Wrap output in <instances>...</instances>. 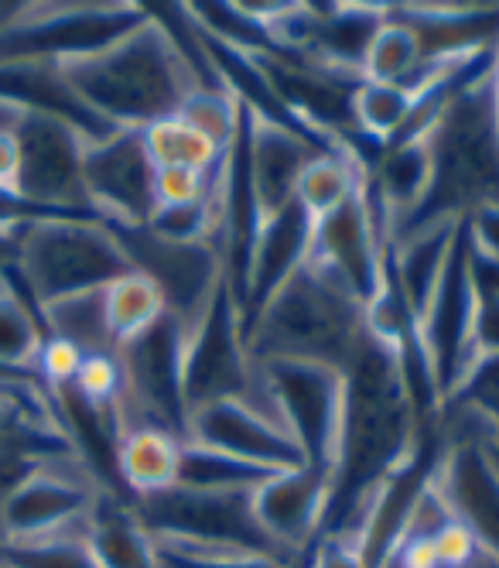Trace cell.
<instances>
[{"mask_svg": "<svg viewBox=\"0 0 499 568\" xmlns=\"http://www.w3.org/2000/svg\"><path fill=\"white\" fill-rule=\"evenodd\" d=\"M267 476H271L267 469L240 463L226 453L205 449V445L195 442H182L175 486H182V490H202V494H249Z\"/></svg>", "mask_w": 499, "mask_h": 568, "instance_id": "29", "label": "cell"}, {"mask_svg": "<svg viewBox=\"0 0 499 568\" xmlns=\"http://www.w3.org/2000/svg\"><path fill=\"white\" fill-rule=\"evenodd\" d=\"M157 568H308L281 555L267 551H243V548H182V545H161Z\"/></svg>", "mask_w": 499, "mask_h": 568, "instance_id": "34", "label": "cell"}, {"mask_svg": "<svg viewBox=\"0 0 499 568\" xmlns=\"http://www.w3.org/2000/svg\"><path fill=\"white\" fill-rule=\"evenodd\" d=\"M131 271L120 236L93 216H41L18 230L14 284L34 308L100 292Z\"/></svg>", "mask_w": 499, "mask_h": 568, "instance_id": "4", "label": "cell"}, {"mask_svg": "<svg viewBox=\"0 0 499 568\" xmlns=\"http://www.w3.org/2000/svg\"><path fill=\"white\" fill-rule=\"evenodd\" d=\"M82 185L90 213L113 230H141L154 216V165L141 131H110L86 144Z\"/></svg>", "mask_w": 499, "mask_h": 568, "instance_id": "15", "label": "cell"}, {"mask_svg": "<svg viewBox=\"0 0 499 568\" xmlns=\"http://www.w3.org/2000/svg\"><path fill=\"white\" fill-rule=\"evenodd\" d=\"M261 394L305 466L332 479L346 422V374L312 359H257Z\"/></svg>", "mask_w": 499, "mask_h": 568, "instance_id": "6", "label": "cell"}, {"mask_svg": "<svg viewBox=\"0 0 499 568\" xmlns=\"http://www.w3.org/2000/svg\"><path fill=\"white\" fill-rule=\"evenodd\" d=\"M216 192H220V169L210 175L185 172V169H154V213L202 206V202H213Z\"/></svg>", "mask_w": 499, "mask_h": 568, "instance_id": "36", "label": "cell"}, {"mask_svg": "<svg viewBox=\"0 0 499 568\" xmlns=\"http://www.w3.org/2000/svg\"><path fill=\"white\" fill-rule=\"evenodd\" d=\"M21 113H24V110H18L14 103L0 100V131H14V128H18V120H21Z\"/></svg>", "mask_w": 499, "mask_h": 568, "instance_id": "43", "label": "cell"}, {"mask_svg": "<svg viewBox=\"0 0 499 568\" xmlns=\"http://www.w3.org/2000/svg\"><path fill=\"white\" fill-rule=\"evenodd\" d=\"M0 568H14V565H8V561H4V558H0Z\"/></svg>", "mask_w": 499, "mask_h": 568, "instance_id": "45", "label": "cell"}, {"mask_svg": "<svg viewBox=\"0 0 499 568\" xmlns=\"http://www.w3.org/2000/svg\"><path fill=\"white\" fill-rule=\"evenodd\" d=\"M41 343H45V329H41L38 308L21 295L11 271V277L0 284V367L34 374Z\"/></svg>", "mask_w": 499, "mask_h": 568, "instance_id": "31", "label": "cell"}, {"mask_svg": "<svg viewBox=\"0 0 499 568\" xmlns=\"http://www.w3.org/2000/svg\"><path fill=\"white\" fill-rule=\"evenodd\" d=\"M45 336L72 343L82 356H110L116 353L110 322H106V288L82 292L38 308Z\"/></svg>", "mask_w": 499, "mask_h": 568, "instance_id": "25", "label": "cell"}, {"mask_svg": "<svg viewBox=\"0 0 499 568\" xmlns=\"http://www.w3.org/2000/svg\"><path fill=\"white\" fill-rule=\"evenodd\" d=\"M100 494L110 490L79 456L45 459L31 466L11 490L4 514H0L4 548L86 531Z\"/></svg>", "mask_w": 499, "mask_h": 568, "instance_id": "10", "label": "cell"}, {"mask_svg": "<svg viewBox=\"0 0 499 568\" xmlns=\"http://www.w3.org/2000/svg\"><path fill=\"white\" fill-rule=\"evenodd\" d=\"M179 459H182L179 435L141 425L120 435L113 466H116V479L123 486V494L134 504V500L172 490L179 479Z\"/></svg>", "mask_w": 499, "mask_h": 568, "instance_id": "22", "label": "cell"}, {"mask_svg": "<svg viewBox=\"0 0 499 568\" xmlns=\"http://www.w3.org/2000/svg\"><path fill=\"white\" fill-rule=\"evenodd\" d=\"M459 233H462V220H431L410 226L390 240V254H387L390 274L410 308L414 326H418V318L425 315V308L438 292V281L445 274V264L451 257Z\"/></svg>", "mask_w": 499, "mask_h": 568, "instance_id": "21", "label": "cell"}, {"mask_svg": "<svg viewBox=\"0 0 499 568\" xmlns=\"http://www.w3.org/2000/svg\"><path fill=\"white\" fill-rule=\"evenodd\" d=\"M349 110H353V131L373 144H380L384 151L387 144L404 138L414 113H418V100L397 83H366L363 79L353 90Z\"/></svg>", "mask_w": 499, "mask_h": 568, "instance_id": "26", "label": "cell"}, {"mask_svg": "<svg viewBox=\"0 0 499 568\" xmlns=\"http://www.w3.org/2000/svg\"><path fill=\"white\" fill-rule=\"evenodd\" d=\"M421 34L407 18H400L394 8L373 31L366 55H363V79L366 83H410V75L421 69Z\"/></svg>", "mask_w": 499, "mask_h": 568, "instance_id": "27", "label": "cell"}, {"mask_svg": "<svg viewBox=\"0 0 499 568\" xmlns=\"http://www.w3.org/2000/svg\"><path fill=\"white\" fill-rule=\"evenodd\" d=\"M332 500V479L312 466H295L271 473L249 494V510L261 527V535L291 561L308 565L312 548L325 535Z\"/></svg>", "mask_w": 499, "mask_h": 568, "instance_id": "18", "label": "cell"}, {"mask_svg": "<svg viewBox=\"0 0 499 568\" xmlns=\"http://www.w3.org/2000/svg\"><path fill=\"white\" fill-rule=\"evenodd\" d=\"M441 408H459L472 415L499 449V349H479L462 381L455 384Z\"/></svg>", "mask_w": 499, "mask_h": 568, "instance_id": "32", "label": "cell"}, {"mask_svg": "<svg viewBox=\"0 0 499 568\" xmlns=\"http://www.w3.org/2000/svg\"><path fill=\"white\" fill-rule=\"evenodd\" d=\"M489 52L441 93L431 124L421 131L431 148L435 175L428 202L410 226L431 220H466L479 206H499V116Z\"/></svg>", "mask_w": 499, "mask_h": 568, "instance_id": "2", "label": "cell"}, {"mask_svg": "<svg viewBox=\"0 0 499 568\" xmlns=\"http://www.w3.org/2000/svg\"><path fill=\"white\" fill-rule=\"evenodd\" d=\"M86 545L103 568H157L151 535L138 520L131 500H120L116 494H100L86 524Z\"/></svg>", "mask_w": 499, "mask_h": 568, "instance_id": "24", "label": "cell"}, {"mask_svg": "<svg viewBox=\"0 0 499 568\" xmlns=\"http://www.w3.org/2000/svg\"><path fill=\"white\" fill-rule=\"evenodd\" d=\"M79 367H82V353L72 343L45 336V343H41V349H38V359H34V374L41 384H45V394L72 387Z\"/></svg>", "mask_w": 499, "mask_h": 568, "instance_id": "38", "label": "cell"}, {"mask_svg": "<svg viewBox=\"0 0 499 568\" xmlns=\"http://www.w3.org/2000/svg\"><path fill=\"white\" fill-rule=\"evenodd\" d=\"M185 442L226 453L267 473L305 466L298 445L281 428V422L257 400H213L192 408L185 418Z\"/></svg>", "mask_w": 499, "mask_h": 568, "instance_id": "19", "label": "cell"}, {"mask_svg": "<svg viewBox=\"0 0 499 568\" xmlns=\"http://www.w3.org/2000/svg\"><path fill=\"white\" fill-rule=\"evenodd\" d=\"M182 394L185 412L230 397L257 400L267 408L261 394L257 359L246 346V318L230 277L198 308L189 326H182Z\"/></svg>", "mask_w": 499, "mask_h": 568, "instance_id": "5", "label": "cell"}, {"mask_svg": "<svg viewBox=\"0 0 499 568\" xmlns=\"http://www.w3.org/2000/svg\"><path fill=\"white\" fill-rule=\"evenodd\" d=\"M72 97L113 131H144L175 116L202 83L182 38L147 11V21L113 45L59 65Z\"/></svg>", "mask_w": 499, "mask_h": 568, "instance_id": "1", "label": "cell"}, {"mask_svg": "<svg viewBox=\"0 0 499 568\" xmlns=\"http://www.w3.org/2000/svg\"><path fill=\"white\" fill-rule=\"evenodd\" d=\"M113 230V226H110ZM128 251L134 271L147 274L182 326L198 315V308L213 298V292L226 281V264L216 243H175L161 240L147 226L141 230H113Z\"/></svg>", "mask_w": 499, "mask_h": 568, "instance_id": "17", "label": "cell"}, {"mask_svg": "<svg viewBox=\"0 0 499 568\" xmlns=\"http://www.w3.org/2000/svg\"><path fill=\"white\" fill-rule=\"evenodd\" d=\"M72 390L96 404V408H116L120 397V363L116 353L110 356H82V367L72 381Z\"/></svg>", "mask_w": 499, "mask_h": 568, "instance_id": "37", "label": "cell"}, {"mask_svg": "<svg viewBox=\"0 0 499 568\" xmlns=\"http://www.w3.org/2000/svg\"><path fill=\"white\" fill-rule=\"evenodd\" d=\"M175 116H182L192 131H198L220 151H230L243 131V100L230 87H198L185 97Z\"/></svg>", "mask_w": 499, "mask_h": 568, "instance_id": "33", "label": "cell"}, {"mask_svg": "<svg viewBox=\"0 0 499 568\" xmlns=\"http://www.w3.org/2000/svg\"><path fill=\"white\" fill-rule=\"evenodd\" d=\"M147 21L141 4H21L0 31V62H72Z\"/></svg>", "mask_w": 499, "mask_h": 568, "instance_id": "8", "label": "cell"}, {"mask_svg": "<svg viewBox=\"0 0 499 568\" xmlns=\"http://www.w3.org/2000/svg\"><path fill=\"white\" fill-rule=\"evenodd\" d=\"M164 315H169V305H164L161 288L147 274L131 271L116 277L113 284H106V322H110L116 349L123 343L144 336Z\"/></svg>", "mask_w": 499, "mask_h": 568, "instance_id": "28", "label": "cell"}, {"mask_svg": "<svg viewBox=\"0 0 499 568\" xmlns=\"http://www.w3.org/2000/svg\"><path fill=\"white\" fill-rule=\"evenodd\" d=\"M18 264V230H0V284L11 277Z\"/></svg>", "mask_w": 499, "mask_h": 568, "instance_id": "42", "label": "cell"}, {"mask_svg": "<svg viewBox=\"0 0 499 568\" xmlns=\"http://www.w3.org/2000/svg\"><path fill=\"white\" fill-rule=\"evenodd\" d=\"M243 165L246 182L254 192L257 223H271L284 210L295 206V189L308 161L325 148L291 120H281L274 113H261L243 103Z\"/></svg>", "mask_w": 499, "mask_h": 568, "instance_id": "16", "label": "cell"}, {"mask_svg": "<svg viewBox=\"0 0 499 568\" xmlns=\"http://www.w3.org/2000/svg\"><path fill=\"white\" fill-rule=\"evenodd\" d=\"M249 494H202V490L172 486V490H164V494L134 500L131 507L138 520L144 524V531L151 535V541H161V545L243 548V551L281 555L261 535L254 510H249Z\"/></svg>", "mask_w": 499, "mask_h": 568, "instance_id": "12", "label": "cell"}, {"mask_svg": "<svg viewBox=\"0 0 499 568\" xmlns=\"http://www.w3.org/2000/svg\"><path fill=\"white\" fill-rule=\"evenodd\" d=\"M369 165L353 144H332L322 148L298 179L295 189V206L312 220H325L336 210H343L346 202L366 185Z\"/></svg>", "mask_w": 499, "mask_h": 568, "instance_id": "23", "label": "cell"}, {"mask_svg": "<svg viewBox=\"0 0 499 568\" xmlns=\"http://www.w3.org/2000/svg\"><path fill=\"white\" fill-rule=\"evenodd\" d=\"M18 169H21L18 138L14 131H0V189L4 192H18Z\"/></svg>", "mask_w": 499, "mask_h": 568, "instance_id": "41", "label": "cell"}, {"mask_svg": "<svg viewBox=\"0 0 499 568\" xmlns=\"http://www.w3.org/2000/svg\"><path fill=\"white\" fill-rule=\"evenodd\" d=\"M492 97H496V116H499V42L492 49Z\"/></svg>", "mask_w": 499, "mask_h": 568, "instance_id": "44", "label": "cell"}, {"mask_svg": "<svg viewBox=\"0 0 499 568\" xmlns=\"http://www.w3.org/2000/svg\"><path fill=\"white\" fill-rule=\"evenodd\" d=\"M387 251H390L387 223H384V213L377 206V199H373V189L366 179V185L346 202L343 210L315 223L308 261L366 308L373 298H377L380 284H384Z\"/></svg>", "mask_w": 499, "mask_h": 568, "instance_id": "14", "label": "cell"}, {"mask_svg": "<svg viewBox=\"0 0 499 568\" xmlns=\"http://www.w3.org/2000/svg\"><path fill=\"white\" fill-rule=\"evenodd\" d=\"M479 312L482 298L472 277V251L462 230L451 247L431 305L414 326V346L425 359L431 390L438 397V412L479 353Z\"/></svg>", "mask_w": 499, "mask_h": 568, "instance_id": "9", "label": "cell"}, {"mask_svg": "<svg viewBox=\"0 0 499 568\" xmlns=\"http://www.w3.org/2000/svg\"><path fill=\"white\" fill-rule=\"evenodd\" d=\"M312 230H315V223L298 206L284 210L281 216H274L271 223H264L257 230L254 243H249L243 274L236 281V298H240L246 322L254 318L257 308L308 261Z\"/></svg>", "mask_w": 499, "mask_h": 568, "instance_id": "20", "label": "cell"}, {"mask_svg": "<svg viewBox=\"0 0 499 568\" xmlns=\"http://www.w3.org/2000/svg\"><path fill=\"white\" fill-rule=\"evenodd\" d=\"M366 333V308L305 261L246 322V346L254 359H312L346 374Z\"/></svg>", "mask_w": 499, "mask_h": 568, "instance_id": "3", "label": "cell"}, {"mask_svg": "<svg viewBox=\"0 0 499 568\" xmlns=\"http://www.w3.org/2000/svg\"><path fill=\"white\" fill-rule=\"evenodd\" d=\"M466 240L476 257L499 264V206H479L462 220Z\"/></svg>", "mask_w": 499, "mask_h": 568, "instance_id": "39", "label": "cell"}, {"mask_svg": "<svg viewBox=\"0 0 499 568\" xmlns=\"http://www.w3.org/2000/svg\"><path fill=\"white\" fill-rule=\"evenodd\" d=\"M308 568H366L363 558L356 555V548L343 538H322L312 555H308Z\"/></svg>", "mask_w": 499, "mask_h": 568, "instance_id": "40", "label": "cell"}, {"mask_svg": "<svg viewBox=\"0 0 499 568\" xmlns=\"http://www.w3.org/2000/svg\"><path fill=\"white\" fill-rule=\"evenodd\" d=\"M120 435L128 428H161L185 442V394H182V322L164 315L144 336L116 349Z\"/></svg>", "mask_w": 499, "mask_h": 568, "instance_id": "11", "label": "cell"}, {"mask_svg": "<svg viewBox=\"0 0 499 568\" xmlns=\"http://www.w3.org/2000/svg\"><path fill=\"white\" fill-rule=\"evenodd\" d=\"M0 558L14 568H103L86 545V531L49 538V541H31V545H14V548L0 551Z\"/></svg>", "mask_w": 499, "mask_h": 568, "instance_id": "35", "label": "cell"}, {"mask_svg": "<svg viewBox=\"0 0 499 568\" xmlns=\"http://www.w3.org/2000/svg\"><path fill=\"white\" fill-rule=\"evenodd\" d=\"M18 195L49 216H93L82 185V154L90 138L55 113L24 110L18 128ZM96 220V216H93Z\"/></svg>", "mask_w": 499, "mask_h": 568, "instance_id": "13", "label": "cell"}, {"mask_svg": "<svg viewBox=\"0 0 499 568\" xmlns=\"http://www.w3.org/2000/svg\"><path fill=\"white\" fill-rule=\"evenodd\" d=\"M441 449L431 469L451 517L476 538L482 558L499 568V469L489 453V432L459 408L438 412Z\"/></svg>", "mask_w": 499, "mask_h": 568, "instance_id": "7", "label": "cell"}, {"mask_svg": "<svg viewBox=\"0 0 499 568\" xmlns=\"http://www.w3.org/2000/svg\"><path fill=\"white\" fill-rule=\"evenodd\" d=\"M144 148L154 169H185V172H202L210 175L220 169L226 151L205 141L198 131H192L182 116H164L154 120L144 131Z\"/></svg>", "mask_w": 499, "mask_h": 568, "instance_id": "30", "label": "cell"}]
</instances>
